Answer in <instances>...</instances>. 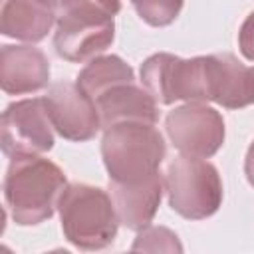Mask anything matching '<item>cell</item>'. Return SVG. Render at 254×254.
<instances>
[{"instance_id": "obj_7", "label": "cell", "mask_w": 254, "mask_h": 254, "mask_svg": "<svg viewBox=\"0 0 254 254\" xmlns=\"http://www.w3.org/2000/svg\"><path fill=\"white\" fill-rule=\"evenodd\" d=\"M165 131L175 149L200 159L216 155L226 135L222 115L202 101H189L169 111Z\"/></svg>"}, {"instance_id": "obj_16", "label": "cell", "mask_w": 254, "mask_h": 254, "mask_svg": "<svg viewBox=\"0 0 254 254\" xmlns=\"http://www.w3.org/2000/svg\"><path fill=\"white\" fill-rule=\"evenodd\" d=\"M185 0H131L139 18L155 28L169 26L177 20Z\"/></svg>"}, {"instance_id": "obj_3", "label": "cell", "mask_w": 254, "mask_h": 254, "mask_svg": "<svg viewBox=\"0 0 254 254\" xmlns=\"http://www.w3.org/2000/svg\"><path fill=\"white\" fill-rule=\"evenodd\" d=\"M167 145L153 123L127 121L103 131L101 159L109 181L135 183L159 171Z\"/></svg>"}, {"instance_id": "obj_1", "label": "cell", "mask_w": 254, "mask_h": 254, "mask_svg": "<svg viewBox=\"0 0 254 254\" xmlns=\"http://www.w3.org/2000/svg\"><path fill=\"white\" fill-rule=\"evenodd\" d=\"M65 187L64 171L50 159L28 153L14 155L4 177L6 208L20 226L40 224L54 216Z\"/></svg>"}, {"instance_id": "obj_12", "label": "cell", "mask_w": 254, "mask_h": 254, "mask_svg": "<svg viewBox=\"0 0 254 254\" xmlns=\"http://www.w3.org/2000/svg\"><path fill=\"white\" fill-rule=\"evenodd\" d=\"M163 189H165V181L159 171L135 183L109 181V194L113 198L119 222L129 230H137V232L149 226L159 210Z\"/></svg>"}, {"instance_id": "obj_17", "label": "cell", "mask_w": 254, "mask_h": 254, "mask_svg": "<svg viewBox=\"0 0 254 254\" xmlns=\"http://www.w3.org/2000/svg\"><path fill=\"white\" fill-rule=\"evenodd\" d=\"M131 250H145V252H183V244L179 236L165 228V226H145L139 230Z\"/></svg>"}, {"instance_id": "obj_5", "label": "cell", "mask_w": 254, "mask_h": 254, "mask_svg": "<svg viewBox=\"0 0 254 254\" xmlns=\"http://www.w3.org/2000/svg\"><path fill=\"white\" fill-rule=\"evenodd\" d=\"M165 190L171 208L189 220L208 218L222 204L218 169L200 157H175L167 167Z\"/></svg>"}, {"instance_id": "obj_19", "label": "cell", "mask_w": 254, "mask_h": 254, "mask_svg": "<svg viewBox=\"0 0 254 254\" xmlns=\"http://www.w3.org/2000/svg\"><path fill=\"white\" fill-rule=\"evenodd\" d=\"M244 173H246L248 183L254 187V141L250 143V147H248V151H246V159H244Z\"/></svg>"}, {"instance_id": "obj_4", "label": "cell", "mask_w": 254, "mask_h": 254, "mask_svg": "<svg viewBox=\"0 0 254 254\" xmlns=\"http://www.w3.org/2000/svg\"><path fill=\"white\" fill-rule=\"evenodd\" d=\"M117 12L97 0H79L58 12L54 48L67 62H85L105 52L115 38Z\"/></svg>"}, {"instance_id": "obj_11", "label": "cell", "mask_w": 254, "mask_h": 254, "mask_svg": "<svg viewBox=\"0 0 254 254\" xmlns=\"http://www.w3.org/2000/svg\"><path fill=\"white\" fill-rule=\"evenodd\" d=\"M50 62L40 48L12 46L0 48V85L10 95L34 93L48 87Z\"/></svg>"}, {"instance_id": "obj_2", "label": "cell", "mask_w": 254, "mask_h": 254, "mask_svg": "<svg viewBox=\"0 0 254 254\" xmlns=\"http://www.w3.org/2000/svg\"><path fill=\"white\" fill-rule=\"evenodd\" d=\"M58 210L64 236L79 250L107 248L121 224L111 194L83 183H71L64 189Z\"/></svg>"}, {"instance_id": "obj_9", "label": "cell", "mask_w": 254, "mask_h": 254, "mask_svg": "<svg viewBox=\"0 0 254 254\" xmlns=\"http://www.w3.org/2000/svg\"><path fill=\"white\" fill-rule=\"evenodd\" d=\"M44 101L54 129L67 141H89L103 129L95 101L73 81L52 83Z\"/></svg>"}, {"instance_id": "obj_14", "label": "cell", "mask_w": 254, "mask_h": 254, "mask_svg": "<svg viewBox=\"0 0 254 254\" xmlns=\"http://www.w3.org/2000/svg\"><path fill=\"white\" fill-rule=\"evenodd\" d=\"M58 20V10L46 0H0V32L22 42H40Z\"/></svg>"}, {"instance_id": "obj_8", "label": "cell", "mask_w": 254, "mask_h": 254, "mask_svg": "<svg viewBox=\"0 0 254 254\" xmlns=\"http://www.w3.org/2000/svg\"><path fill=\"white\" fill-rule=\"evenodd\" d=\"M54 147V125L44 97L20 99L2 113V151L8 157L40 155Z\"/></svg>"}, {"instance_id": "obj_18", "label": "cell", "mask_w": 254, "mask_h": 254, "mask_svg": "<svg viewBox=\"0 0 254 254\" xmlns=\"http://www.w3.org/2000/svg\"><path fill=\"white\" fill-rule=\"evenodd\" d=\"M238 48H240V54L254 62V12H250L246 16V20L242 22L240 26V32H238Z\"/></svg>"}, {"instance_id": "obj_13", "label": "cell", "mask_w": 254, "mask_h": 254, "mask_svg": "<svg viewBox=\"0 0 254 254\" xmlns=\"http://www.w3.org/2000/svg\"><path fill=\"white\" fill-rule=\"evenodd\" d=\"M95 105L99 109L103 129L127 121H141L155 125L159 119L157 99L147 89L135 85V81L113 85L95 99Z\"/></svg>"}, {"instance_id": "obj_21", "label": "cell", "mask_w": 254, "mask_h": 254, "mask_svg": "<svg viewBox=\"0 0 254 254\" xmlns=\"http://www.w3.org/2000/svg\"><path fill=\"white\" fill-rule=\"evenodd\" d=\"M252 69H254V67H252Z\"/></svg>"}, {"instance_id": "obj_15", "label": "cell", "mask_w": 254, "mask_h": 254, "mask_svg": "<svg viewBox=\"0 0 254 254\" xmlns=\"http://www.w3.org/2000/svg\"><path fill=\"white\" fill-rule=\"evenodd\" d=\"M129 81H135V73L127 62H123L119 56H97L79 71L75 83L95 101L113 85Z\"/></svg>"}, {"instance_id": "obj_20", "label": "cell", "mask_w": 254, "mask_h": 254, "mask_svg": "<svg viewBox=\"0 0 254 254\" xmlns=\"http://www.w3.org/2000/svg\"><path fill=\"white\" fill-rule=\"evenodd\" d=\"M46 2H48V4H52V6L58 10V0H46Z\"/></svg>"}, {"instance_id": "obj_6", "label": "cell", "mask_w": 254, "mask_h": 254, "mask_svg": "<svg viewBox=\"0 0 254 254\" xmlns=\"http://www.w3.org/2000/svg\"><path fill=\"white\" fill-rule=\"evenodd\" d=\"M141 81L161 105L204 101L200 56L183 60L169 52L153 54L141 64Z\"/></svg>"}, {"instance_id": "obj_10", "label": "cell", "mask_w": 254, "mask_h": 254, "mask_svg": "<svg viewBox=\"0 0 254 254\" xmlns=\"http://www.w3.org/2000/svg\"><path fill=\"white\" fill-rule=\"evenodd\" d=\"M204 101L226 109H242L254 103V69L232 54L200 56Z\"/></svg>"}]
</instances>
